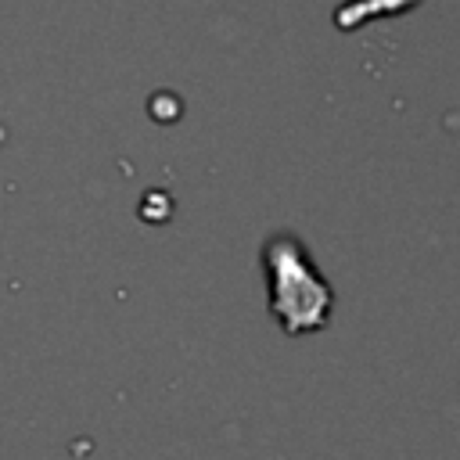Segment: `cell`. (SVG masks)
Returning a JSON list of instances; mask_svg holds the SVG:
<instances>
[{"label": "cell", "mask_w": 460, "mask_h": 460, "mask_svg": "<svg viewBox=\"0 0 460 460\" xmlns=\"http://www.w3.org/2000/svg\"><path fill=\"white\" fill-rule=\"evenodd\" d=\"M266 277H270V313L288 334L320 331L331 316V288L309 262L305 248L291 234H273L262 248Z\"/></svg>", "instance_id": "cell-1"}]
</instances>
